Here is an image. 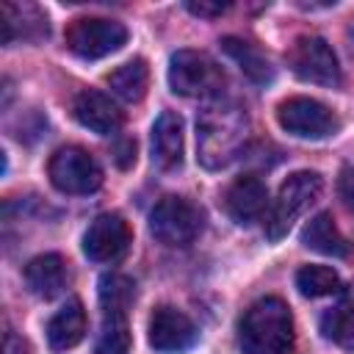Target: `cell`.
<instances>
[{
    "label": "cell",
    "mask_w": 354,
    "mask_h": 354,
    "mask_svg": "<svg viewBox=\"0 0 354 354\" xmlns=\"http://www.w3.org/2000/svg\"><path fill=\"white\" fill-rule=\"evenodd\" d=\"M246 111L232 100L213 97L196 119V149L202 166L224 169L227 163H232L246 144Z\"/></svg>",
    "instance_id": "1"
},
{
    "label": "cell",
    "mask_w": 354,
    "mask_h": 354,
    "mask_svg": "<svg viewBox=\"0 0 354 354\" xmlns=\"http://www.w3.org/2000/svg\"><path fill=\"white\" fill-rule=\"evenodd\" d=\"M243 354H293L296 332L288 304L277 296L257 299L238 324Z\"/></svg>",
    "instance_id": "2"
},
{
    "label": "cell",
    "mask_w": 354,
    "mask_h": 354,
    "mask_svg": "<svg viewBox=\"0 0 354 354\" xmlns=\"http://www.w3.org/2000/svg\"><path fill=\"white\" fill-rule=\"evenodd\" d=\"M324 180L315 171H293L282 185L279 194L266 216V235L268 241H279L296 224V218L321 196Z\"/></svg>",
    "instance_id": "3"
},
{
    "label": "cell",
    "mask_w": 354,
    "mask_h": 354,
    "mask_svg": "<svg viewBox=\"0 0 354 354\" xmlns=\"http://www.w3.org/2000/svg\"><path fill=\"white\" fill-rule=\"evenodd\" d=\"M169 86L183 97H218L224 72L202 50H177L169 58Z\"/></svg>",
    "instance_id": "4"
},
{
    "label": "cell",
    "mask_w": 354,
    "mask_h": 354,
    "mask_svg": "<svg viewBox=\"0 0 354 354\" xmlns=\"http://www.w3.org/2000/svg\"><path fill=\"white\" fill-rule=\"evenodd\" d=\"M205 216L185 196H163L149 213V232L163 246H188L202 232Z\"/></svg>",
    "instance_id": "5"
},
{
    "label": "cell",
    "mask_w": 354,
    "mask_h": 354,
    "mask_svg": "<svg viewBox=\"0 0 354 354\" xmlns=\"http://www.w3.org/2000/svg\"><path fill=\"white\" fill-rule=\"evenodd\" d=\"M50 183L61 194H94L102 185V169L97 158L83 147H61L47 163Z\"/></svg>",
    "instance_id": "6"
},
{
    "label": "cell",
    "mask_w": 354,
    "mask_h": 354,
    "mask_svg": "<svg viewBox=\"0 0 354 354\" xmlns=\"http://www.w3.org/2000/svg\"><path fill=\"white\" fill-rule=\"evenodd\" d=\"M127 41V28L122 22L105 19V17H77L66 28V47L77 58L97 61L116 50H122Z\"/></svg>",
    "instance_id": "7"
},
{
    "label": "cell",
    "mask_w": 354,
    "mask_h": 354,
    "mask_svg": "<svg viewBox=\"0 0 354 354\" xmlns=\"http://www.w3.org/2000/svg\"><path fill=\"white\" fill-rule=\"evenodd\" d=\"M288 64L293 75L304 83L335 88L340 86V66L332 47L321 36H299L288 53Z\"/></svg>",
    "instance_id": "8"
},
{
    "label": "cell",
    "mask_w": 354,
    "mask_h": 354,
    "mask_svg": "<svg viewBox=\"0 0 354 354\" xmlns=\"http://www.w3.org/2000/svg\"><path fill=\"white\" fill-rule=\"evenodd\" d=\"M277 122L296 138H326L337 130V116L313 97H288L277 105Z\"/></svg>",
    "instance_id": "9"
},
{
    "label": "cell",
    "mask_w": 354,
    "mask_h": 354,
    "mask_svg": "<svg viewBox=\"0 0 354 354\" xmlns=\"http://www.w3.org/2000/svg\"><path fill=\"white\" fill-rule=\"evenodd\" d=\"M130 238V227L119 213H102L83 235V254L91 263H113L127 252Z\"/></svg>",
    "instance_id": "10"
},
{
    "label": "cell",
    "mask_w": 354,
    "mask_h": 354,
    "mask_svg": "<svg viewBox=\"0 0 354 354\" xmlns=\"http://www.w3.org/2000/svg\"><path fill=\"white\" fill-rule=\"evenodd\" d=\"M147 337L158 354H183L196 343V326L183 310L160 304L149 318Z\"/></svg>",
    "instance_id": "11"
},
{
    "label": "cell",
    "mask_w": 354,
    "mask_h": 354,
    "mask_svg": "<svg viewBox=\"0 0 354 354\" xmlns=\"http://www.w3.org/2000/svg\"><path fill=\"white\" fill-rule=\"evenodd\" d=\"M266 205H268V188L254 174H243L232 180V185L224 194V210L241 227L254 224L266 213Z\"/></svg>",
    "instance_id": "12"
},
{
    "label": "cell",
    "mask_w": 354,
    "mask_h": 354,
    "mask_svg": "<svg viewBox=\"0 0 354 354\" xmlns=\"http://www.w3.org/2000/svg\"><path fill=\"white\" fill-rule=\"evenodd\" d=\"M72 113L86 130H91L97 136H113L122 127V111L116 108V102L108 94H102L97 88H83L72 100Z\"/></svg>",
    "instance_id": "13"
},
{
    "label": "cell",
    "mask_w": 354,
    "mask_h": 354,
    "mask_svg": "<svg viewBox=\"0 0 354 354\" xmlns=\"http://www.w3.org/2000/svg\"><path fill=\"white\" fill-rule=\"evenodd\" d=\"M152 166L158 171H177L183 166V119L174 111H163L149 136Z\"/></svg>",
    "instance_id": "14"
},
{
    "label": "cell",
    "mask_w": 354,
    "mask_h": 354,
    "mask_svg": "<svg viewBox=\"0 0 354 354\" xmlns=\"http://www.w3.org/2000/svg\"><path fill=\"white\" fill-rule=\"evenodd\" d=\"M0 28H3V44H11L17 39L39 41L50 30L47 17L33 3H3L0 6Z\"/></svg>",
    "instance_id": "15"
},
{
    "label": "cell",
    "mask_w": 354,
    "mask_h": 354,
    "mask_svg": "<svg viewBox=\"0 0 354 354\" xmlns=\"http://www.w3.org/2000/svg\"><path fill=\"white\" fill-rule=\"evenodd\" d=\"M69 271L61 254H39L25 266V285L39 299H53L66 288Z\"/></svg>",
    "instance_id": "16"
},
{
    "label": "cell",
    "mask_w": 354,
    "mask_h": 354,
    "mask_svg": "<svg viewBox=\"0 0 354 354\" xmlns=\"http://www.w3.org/2000/svg\"><path fill=\"white\" fill-rule=\"evenodd\" d=\"M86 335V310L77 299L66 301L47 324V343L53 351H66L77 346Z\"/></svg>",
    "instance_id": "17"
},
{
    "label": "cell",
    "mask_w": 354,
    "mask_h": 354,
    "mask_svg": "<svg viewBox=\"0 0 354 354\" xmlns=\"http://www.w3.org/2000/svg\"><path fill=\"white\" fill-rule=\"evenodd\" d=\"M301 243L313 252H321L326 257H346L348 254V241L343 238V232L337 230L332 213H318L313 216L304 230H301Z\"/></svg>",
    "instance_id": "18"
},
{
    "label": "cell",
    "mask_w": 354,
    "mask_h": 354,
    "mask_svg": "<svg viewBox=\"0 0 354 354\" xmlns=\"http://www.w3.org/2000/svg\"><path fill=\"white\" fill-rule=\"evenodd\" d=\"M321 332L340 348H354V285H348L343 299L321 315Z\"/></svg>",
    "instance_id": "19"
},
{
    "label": "cell",
    "mask_w": 354,
    "mask_h": 354,
    "mask_svg": "<svg viewBox=\"0 0 354 354\" xmlns=\"http://www.w3.org/2000/svg\"><path fill=\"white\" fill-rule=\"evenodd\" d=\"M221 50L241 66V72L252 80V83H271L274 80V66H271V61L254 47V44H249V41H243V39H235V36H227V39H221Z\"/></svg>",
    "instance_id": "20"
},
{
    "label": "cell",
    "mask_w": 354,
    "mask_h": 354,
    "mask_svg": "<svg viewBox=\"0 0 354 354\" xmlns=\"http://www.w3.org/2000/svg\"><path fill=\"white\" fill-rule=\"evenodd\" d=\"M105 83L111 86V91L124 100V102H138L144 100L147 94V86H149V69H147V61L144 58H130L124 64H119L108 77Z\"/></svg>",
    "instance_id": "21"
},
{
    "label": "cell",
    "mask_w": 354,
    "mask_h": 354,
    "mask_svg": "<svg viewBox=\"0 0 354 354\" xmlns=\"http://www.w3.org/2000/svg\"><path fill=\"white\" fill-rule=\"evenodd\" d=\"M130 326L124 310H102V326L94 343V354H127Z\"/></svg>",
    "instance_id": "22"
},
{
    "label": "cell",
    "mask_w": 354,
    "mask_h": 354,
    "mask_svg": "<svg viewBox=\"0 0 354 354\" xmlns=\"http://www.w3.org/2000/svg\"><path fill=\"white\" fill-rule=\"evenodd\" d=\"M296 288L307 299H321V296H332L340 290V277L329 266L310 263V266H301L296 271Z\"/></svg>",
    "instance_id": "23"
},
{
    "label": "cell",
    "mask_w": 354,
    "mask_h": 354,
    "mask_svg": "<svg viewBox=\"0 0 354 354\" xmlns=\"http://www.w3.org/2000/svg\"><path fill=\"white\" fill-rule=\"evenodd\" d=\"M136 299V285L130 277L122 274H105L100 277V304L102 310H124L133 304Z\"/></svg>",
    "instance_id": "24"
},
{
    "label": "cell",
    "mask_w": 354,
    "mask_h": 354,
    "mask_svg": "<svg viewBox=\"0 0 354 354\" xmlns=\"http://www.w3.org/2000/svg\"><path fill=\"white\" fill-rule=\"evenodd\" d=\"M113 160H116L119 169H130L136 163V138L122 136L119 144L113 147Z\"/></svg>",
    "instance_id": "25"
},
{
    "label": "cell",
    "mask_w": 354,
    "mask_h": 354,
    "mask_svg": "<svg viewBox=\"0 0 354 354\" xmlns=\"http://www.w3.org/2000/svg\"><path fill=\"white\" fill-rule=\"evenodd\" d=\"M337 196L343 199L348 210H354V169L351 166H346L337 177Z\"/></svg>",
    "instance_id": "26"
},
{
    "label": "cell",
    "mask_w": 354,
    "mask_h": 354,
    "mask_svg": "<svg viewBox=\"0 0 354 354\" xmlns=\"http://www.w3.org/2000/svg\"><path fill=\"white\" fill-rule=\"evenodd\" d=\"M185 8L191 14H196V17H221L227 11V3H207V0H199L196 3V0H188Z\"/></svg>",
    "instance_id": "27"
}]
</instances>
